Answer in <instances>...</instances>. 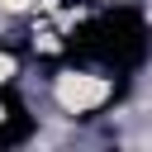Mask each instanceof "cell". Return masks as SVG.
<instances>
[{"instance_id": "3957f363", "label": "cell", "mask_w": 152, "mask_h": 152, "mask_svg": "<svg viewBox=\"0 0 152 152\" xmlns=\"http://www.w3.org/2000/svg\"><path fill=\"white\" fill-rule=\"evenodd\" d=\"M0 128H5V100H0Z\"/></svg>"}, {"instance_id": "6da1fadb", "label": "cell", "mask_w": 152, "mask_h": 152, "mask_svg": "<svg viewBox=\"0 0 152 152\" xmlns=\"http://www.w3.org/2000/svg\"><path fill=\"white\" fill-rule=\"evenodd\" d=\"M48 95H52V104H57L62 114H76V119H81V114H95V109H104V104L114 100V81L100 76V71H76V66H66V71L52 76Z\"/></svg>"}, {"instance_id": "277c9868", "label": "cell", "mask_w": 152, "mask_h": 152, "mask_svg": "<svg viewBox=\"0 0 152 152\" xmlns=\"http://www.w3.org/2000/svg\"><path fill=\"white\" fill-rule=\"evenodd\" d=\"M147 24H152V10H147Z\"/></svg>"}, {"instance_id": "7a4b0ae2", "label": "cell", "mask_w": 152, "mask_h": 152, "mask_svg": "<svg viewBox=\"0 0 152 152\" xmlns=\"http://www.w3.org/2000/svg\"><path fill=\"white\" fill-rule=\"evenodd\" d=\"M43 0H0V19H14V14H28V10H38Z\"/></svg>"}]
</instances>
